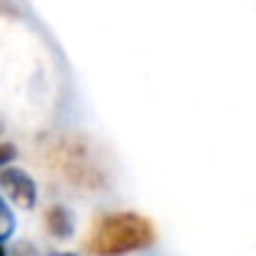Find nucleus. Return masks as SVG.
I'll return each instance as SVG.
<instances>
[{"instance_id":"1","label":"nucleus","mask_w":256,"mask_h":256,"mask_svg":"<svg viewBox=\"0 0 256 256\" xmlns=\"http://www.w3.org/2000/svg\"><path fill=\"white\" fill-rule=\"evenodd\" d=\"M157 240V232L149 218L135 212L105 215L94 223L88 234V250L96 256H124L132 250H144Z\"/></svg>"},{"instance_id":"2","label":"nucleus","mask_w":256,"mask_h":256,"mask_svg":"<svg viewBox=\"0 0 256 256\" xmlns=\"http://www.w3.org/2000/svg\"><path fill=\"white\" fill-rule=\"evenodd\" d=\"M44 162L52 166L66 182L78 184V188H102L105 184V174L100 168V160L91 152V146L83 138H50L44 146Z\"/></svg>"},{"instance_id":"3","label":"nucleus","mask_w":256,"mask_h":256,"mask_svg":"<svg viewBox=\"0 0 256 256\" xmlns=\"http://www.w3.org/2000/svg\"><path fill=\"white\" fill-rule=\"evenodd\" d=\"M0 184H3V190L8 193V198H12L14 204H20V206H34L36 204L34 179L25 171H20V168H6V171L0 174Z\"/></svg>"},{"instance_id":"4","label":"nucleus","mask_w":256,"mask_h":256,"mask_svg":"<svg viewBox=\"0 0 256 256\" xmlns=\"http://www.w3.org/2000/svg\"><path fill=\"white\" fill-rule=\"evenodd\" d=\"M47 228H50L52 234H58V237H66L69 228H72L66 210H61V206H52V210L47 212Z\"/></svg>"},{"instance_id":"5","label":"nucleus","mask_w":256,"mask_h":256,"mask_svg":"<svg viewBox=\"0 0 256 256\" xmlns=\"http://www.w3.org/2000/svg\"><path fill=\"white\" fill-rule=\"evenodd\" d=\"M14 223H12V212H8V206L3 204V198H0V237H6V234H12Z\"/></svg>"},{"instance_id":"6","label":"nucleus","mask_w":256,"mask_h":256,"mask_svg":"<svg viewBox=\"0 0 256 256\" xmlns=\"http://www.w3.org/2000/svg\"><path fill=\"white\" fill-rule=\"evenodd\" d=\"M8 157H12V149H6V146H0V162H3V160H8Z\"/></svg>"},{"instance_id":"7","label":"nucleus","mask_w":256,"mask_h":256,"mask_svg":"<svg viewBox=\"0 0 256 256\" xmlns=\"http://www.w3.org/2000/svg\"><path fill=\"white\" fill-rule=\"evenodd\" d=\"M56 256H72V254H56Z\"/></svg>"},{"instance_id":"8","label":"nucleus","mask_w":256,"mask_h":256,"mask_svg":"<svg viewBox=\"0 0 256 256\" xmlns=\"http://www.w3.org/2000/svg\"><path fill=\"white\" fill-rule=\"evenodd\" d=\"M0 256H6V254H3V245H0Z\"/></svg>"}]
</instances>
